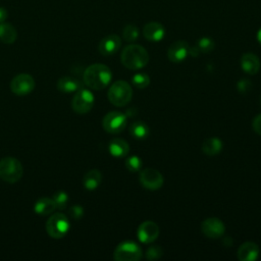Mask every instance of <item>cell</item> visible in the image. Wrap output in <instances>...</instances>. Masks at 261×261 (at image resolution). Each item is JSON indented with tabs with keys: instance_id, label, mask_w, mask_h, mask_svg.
Segmentation results:
<instances>
[{
	"instance_id": "1",
	"label": "cell",
	"mask_w": 261,
	"mask_h": 261,
	"mask_svg": "<svg viewBox=\"0 0 261 261\" xmlns=\"http://www.w3.org/2000/svg\"><path fill=\"white\" fill-rule=\"evenodd\" d=\"M112 74L110 68L102 63H94L88 66L83 74V80L86 86L92 90H102L106 88Z\"/></svg>"
},
{
	"instance_id": "2",
	"label": "cell",
	"mask_w": 261,
	"mask_h": 261,
	"mask_svg": "<svg viewBox=\"0 0 261 261\" xmlns=\"http://www.w3.org/2000/svg\"><path fill=\"white\" fill-rule=\"evenodd\" d=\"M121 62L128 69H140L149 62V54L147 50L140 45L130 44L124 47L121 52Z\"/></svg>"
},
{
	"instance_id": "3",
	"label": "cell",
	"mask_w": 261,
	"mask_h": 261,
	"mask_svg": "<svg viewBox=\"0 0 261 261\" xmlns=\"http://www.w3.org/2000/svg\"><path fill=\"white\" fill-rule=\"evenodd\" d=\"M23 174V168L19 160L13 157H4L0 160V177L9 184L18 181Z\"/></svg>"
},
{
	"instance_id": "4",
	"label": "cell",
	"mask_w": 261,
	"mask_h": 261,
	"mask_svg": "<svg viewBox=\"0 0 261 261\" xmlns=\"http://www.w3.org/2000/svg\"><path fill=\"white\" fill-rule=\"evenodd\" d=\"M107 96L111 104L117 107H122L132 100L133 90L126 82L117 81L111 85Z\"/></svg>"
},
{
	"instance_id": "5",
	"label": "cell",
	"mask_w": 261,
	"mask_h": 261,
	"mask_svg": "<svg viewBox=\"0 0 261 261\" xmlns=\"http://www.w3.org/2000/svg\"><path fill=\"white\" fill-rule=\"evenodd\" d=\"M69 227V220L67 216L62 213H54L46 222L47 233L53 239H61L65 237Z\"/></svg>"
},
{
	"instance_id": "6",
	"label": "cell",
	"mask_w": 261,
	"mask_h": 261,
	"mask_svg": "<svg viewBox=\"0 0 261 261\" xmlns=\"http://www.w3.org/2000/svg\"><path fill=\"white\" fill-rule=\"evenodd\" d=\"M142 250L138 244L126 241L115 248L113 258L116 261H138L142 258Z\"/></svg>"
},
{
	"instance_id": "7",
	"label": "cell",
	"mask_w": 261,
	"mask_h": 261,
	"mask_svg": "<svg viewBox=\"0 0 261 261\" xmlns=\"http://www.w3.org/2000/svg\"><path fill=\"white\" fill-rule=\"evenodd\" d=\"M94 102L93 93L88 89L82 88L75 92L71 100V108L79 114H85L93 108Z\"/></svg>"
},
{
	"instance_id": "8",
	"label": "cell",
	"mask_w": 261,
	"mask_h": 261,
	"mask_svg": "<svg viewBox=\"0 0 261 261\" xmlns=\"http://www.w3.org/2000/svg\"><path fill=\"white\" fill-rule=\"evenodd\" d=\"M102 125L103 128L109 134L121 133L126 126V115L118 111L108 112L103 117Z\"/></svg>"
},
{
	"instance_id": "9",
	"label": "cell",
	"mask_w": 261,
	"mask_h": 261,
	"mask_svg": "<svg viewBox=\"0 0 261 261\" xmlns=\"http://www.w3.org/2000/svg\"><path fill=\"white\" fill-rule=\"evenodd\" d=\"M35 88V80L29 73H19L15 75L10 82V89L12 93L17 96H24L30 94Z\"/></svg>"
},
{
	"instance_id": "10",
	"label": "cell",
	"mask_w": 261,
	"mask_h": 261,
	"mask_svg": "<svg viewBox=\"0 0 261 261\" xmlns=\"http://www.w3.org/2000/svg\"><path fill=\"white\" fill-rule=\"evenodd\" d=\"M139 179L141 185L150 191L159 190L163 185L162 174L154 168H144L141 170Z\"/></svg>"
},
{
	"instance_id": "11",
	"label": "cell",
	"mask_w": 261,
	"mask_h": 261,
	"mask_svg": "<svg viewBox=\"0 0 261 261\" xmlns=\"http://www.w3.org/2000/svg\"><path fill=\"white\" fill-rule=\"evenodd\" d=\"M201 230L207 238L218 239L223 236L225 226L219 218L210 217L201 223Z\"/></svg>"
},
{
	"instance_id": "12",
	"label": "cell",
	"mask_w": 261,
	"mask_h": 261,
	"mask_svg": "<svg viewBox=\"0 0 261 261\" xmlns=\"http://www.w3.org/2000/svg\"><path fill=\"white\" fill-rule=\"evenodd\" d=\"M159 236V227L158 225L151 221H144L140 224L138 228V238L144 244H150L154 242Z\"/></svg>"
},
{
	"instance_id": "13",
	"label": "cell",
	"mask_w": 261,
	"mask_h": 261,
	"mask_svg": "<svg viewBox=\"0 0 261 261\" xmlns=\"http://www.w3.org/2000/svg\"><path fill=\"white\" fill-rule=\"evenodd\" d=\"M121 46V40L117 35H108L104 37L99 45H98V50L99 52L104 55V56H110L118 51V49Z\"/></svg>"
},
{
	"instance_id": "14",
	"label": "cell",
	"mask_w": 261,
	"mask_h": 261,
	"mask_svg": "<svg viewBox=\"0 0 261 261\" xmlns=\"http://www.w3.org/2000/svg\"><path fill=\"white\" fill-rule=\"evenodd\" d=\"M190 46L185 41H176L167 49V57L172 62H180L189 55Z\"/></svg>"
},
{
	"instance_id": "15",
	"label": "cell",
	"mask_w": 261,
	"mask_h": 261,
	"mask_svg": "<svg viewBox=\"0 0 261 261\" xmlns=\"http://www.w3.org/2000/svg\"><path fill=\"white\" fill-rule=\"evenodd\" d=\"M144 37L151 42H159L164 38L165 29L157 21H150L143 28Z\"/></svg>"
},
{
	"instance_id": "16",
	"label": "cell",
	"mask_w": 261,
	"mask_h": 261,
	"mask_svg": "<svg viewBox=\"0 0 261 261\" xmlns=\"http://www.w3.org/2000/svg\"><path fill=\"white\" fill-rule=\"evenodd\" d=\"M258 246L253 242H246L238 250V259L241 261H254L258 258Z\"/></svg>"
},
{
	"instance_id": "17",
	"label": "cell",
	"mask_w": 261,
	"mask_h": 261,
	"mask_svg": "<svg viewBox=\"0 0 261 261\" xmlns=\"http://www.w3.org/2000/svg\"><path fill=\"white\" fill-rule=\"evenodd\" d=\"M241 66L243 70L249 74H255L260 68L258 56L253 53H245L241 57Z\"/></svg>"
},
{
	"instance_id": "18",
	"label": "cell",
	"mask_w": 261,
	"mask_h": 261,
	"mask_svg": "<svg viewBox=\"0 0 261 261\" xmlns=\"http://www.w3.org/2000/svg\"><path fill=\"white\" fill-rule=\"evenodd\" d=\"M83 88V83L71 76L60 77L57 82V89L62 93H73Z\"/></svg>"
},
{
	"instance_id": "19",
	"label": "cell",
	"mask_w": 261,
	"mask_h": 261,
	"mask_svg": "<svg viewBox=\"0 0 261 261\" xmlns=\"http://www.w3.org/2000/svg\"><path fill=\"white\" fill-rule=\"evenodd\" d=\"M109 152L113 157L121 158L128 154L129 146L123 139H113L109 143Z\"/></svg>"
},
{
	"instance_id": "20",
	"label": "cell",
	"mask_w": 261,
	"mask_h": 261,
	"mask_svg": "<svg viewBox=\"0 0 261 261\" xmlns=\"http://www.w3.org/2000/svg\"><path fill=\"white\" fill-rule=\"evenodd\" d=\"M102 181V174L98 169H91L83 177V185L88 191L96 190Z\"/></svg>"
},
{
	"instance_id": "21",
	"label": "cell",
	"mask_w": 261,
	"mask_h": 261,
	"mask_svg": "<svg viewBox=\"0 0 261 261\" xmlns=\"http://www.w3.org/2000/svg\"><path fill=\"white\" fill-rule=\"evenodd\" d=\"M55 209H56V206L53 199H50L47 197L39 199L34 206L35 212L39 215H49Z\"/></svg>"
},
{
	"instance_id": "22",
	"label": "cell",
	"mask_w": 261,
	"mask_h": 261,
	"mask_svg": "<svg viewBox=\"0 0 261 261\" xmlns=\"http://www.w3.org/2000/svg\"><path fill=\"white\" fill-rule=\"evenodd\" d=\"M222 149V142L218 138H208L202 144V151L208 156L217 155Z\"/></svg>"
},
{
	"instance_id": "23",
	"label": "cell",
	"mask_w": 261,
	"mask_h": 261,
	"mask_svg": "<svg viewBox=\"0 0 261 261\" xmlns=\"http://www.w3.org/2000/svg\"><path fill=\"white\" fill-rule=\"evenodd\" d=\"M17 33L13 25L6 22H0V41L4 44H12L16 40Z\"/></svg>"
},
{
	"instance_id": "24",
	"label": "cell",
	"mask_w": 261,
	"mask_h": 261,
	"mask_svg": "<svg viewBox=\"0 0 261 261\" xmlns=\"http://www.w3.org/2000/svg\"><path fill=\"white\" fill-rule=\"evenodd\" d=\"M129 134L137 140H145L149 136L150 129L146 122L135 121L129 126Z\"/></svg>"
},
{
	"instance_id": "25",
	"label": "cell",
	"mask_w": 261,
	"mask_h": 261,
	"mask_svg": "<svg viewBox=\"0 0 261 261\" xmlns=\"http://www.w3.org/2000/svg\"><path fill=\"white\" fill-rule=\"evenodd\" d=\"M139 29L134 24H127L123 28L122 37L126 42H134L139 38Z\"/></svg>"
},
{
	"instance_id": "26",
	"label": "cell",
	"mask_w": 261,
	"mask_h": 261,
	"mask_svg": "<svg viewBox=\"0 0 261 261\" xmlns=\"http://www.w3.org/2000/svg\"><path fill=\"white\" fill-rule=\"evenodd\" d=\"M132 82L136 88L145 89L150 84V76L145 72H139L132 77Z\"/></svg>"
},
{
	"instance_id": "27",
	"label": "cell",
	"mask_w": 261,
	"mask_h": 261,
	"mask_svg": "<svg viewBox=\"0 0 261 261\" xmlns=\"http://www.w3.org/2000/svg\"><path fill=\"white\" fill-rule=\"evenodd\" d=\"M68 200L69 199H68L67 193H65L63 191H59V192L55 193L53 196V201L55 203V206L59 210H63L66 208V206L68 204Z\"/></svg>"
},
{
	"instance_id": "28",
	"label": "cell",
	"mask_w": 261,
	"mask_h": 261,
	"mask_svg": "<svg viewBox=\"0 0 261 261\" xmlns=\"http://www.w3.org/2000/svg\"><path fill=\"white\" fill-rule=\"evenodd\" d=\"M214 41L209 37H203L200 40H198L197 43V47L202 53H210L214 49Z\"/></svg>"
},
{
	"instance_id": "29",
	"label": "cell",
	"mask_w": 261,
	"mask_h": 261,
	"mask_svg": "<svg viewBox=\"0 0 261 261\" xmlns=\"http://www.w3.org/2000/svg\"><path fill=\"white\" fill-rule=\"evenodd\" d=\"M125 167L128 171L130 172H135V171H138L141 169L142 167V160L140 157L138 156H130V157H127L126 160H125Z\"/></svg>"
},
{
	"instance_id": "30",
	"label": "cell",
	"mask_w": 261,
	"mask_h": 261,
	"mask_svg": "<svg viewBox=\"0 0 261 261\" xmlns=\"http://www.w3.org/2000/svg\"><path fill=\"white\" fill-rule=\"evenodd\" d=\"M162 255H163V251H162L161 247H159V246H151V247L147 250V252H146V257H147V259H151V260H153V259H158V258H160Z\"/></svg>"
},
{
	"instance_id": "31",
	"label": "cell",
	"mask_w": 261,
	"mask_h": 261,
	"mask_svg": "<svg viewBox=\"0 0 261 261\" xmlns=\"http://www.w3.org/2000/svg\"><path fill=\"white\" fill-rule=\"evenodd\" d=\"M237 87H238L239 92H241V93H247L248 91H250V89H251V87H252V83H251V81H249V80H247V79H242V80H240V81L238 82Z\"/></svg>"
},
{
	"instance_id": "32",
	"label": "cell",
	"mask_w": 261,
	"mask_h": 261,
	"mask_svg": "<svg viewBox=\"0 0 261 261\" xmlns=\"http://www.w3.org/2000/svg\"><path fill=\"white\" fill-rule=\"evenodd\" d=\"M69 213L73 219H80L84 215V209L79 205H74L70 208Z\"/></svg>"
},
{
	"instance_id": "33",
	"label": "cell",
	"mask_w": 261,
	"mask_h": 261,
	"mask_svg": "<svg viewBox=\"0 0 261 261\" xmlns=\"http://www.w3.org/2000/svg\"><path fill=\"white\" fill-rule=\"evenodd\" d=\"M252 125H253V129L255 130V133H257L258 135L261 136V114L255 116Z\"/></svg>"
},
{
	"instance_id": "34",
	"label": "cell",
	"mask_w": 261,
	"mask_h": 261,
	"mask_svg": "<svg viewBox=\"0 0 261 261\" xmlns=\"http://www.w3.org/2000/svg\"><path fill=\"white\" fill-rule=\"evenodd\" d=\"M200 53V50H199V48L197 47V45L196 46H194V47H190V50H189V54L190 55H192L193 57H196V56H198V54Z\"/></svg>"
},
{
	"instance_id": "35",
	"label": "cell",
	"mask_w": 261,
	"mask_h": 261,
	"mask_svg": "<svg viewBox=\"0 0 261 261\" xmlns=\"http://www.w3.org/2000/svg\"><path fill=\"white\" fill-rule=\"evenodd\" d=\"M7 17V11L5 8L0 7V22H3Z\"/></svg>"
},
{
	"instance_id": "36",
	"label": "cell",
	"mask_w": 261,
	"mask_h": 261,
	"mask_svg": "<svg viewBox=\"0 0 261 261\" xmlns=\"http://www.w3.org/2000/svg\"><path fill=\"white\" fill-rule=\"evenodd\" d=\"M257 41H258L259 44L261 45V28H260L259 31L257 32Z\"/></svg>"
},
{
	"instance_id": "37",
	"label": "cell",
	"mask_w": 261,
	"mask_h": 261,
	"mask_svg": "<svg viewBox=\"0 0 261 261\" xmlns=\"http://www.w3.org/2000/svg\"><path fill=\"white\" fill-rule=\"evenodd\" d=\"M260 102H261V96H260Z\"/></svg>"
}]
</instances>
